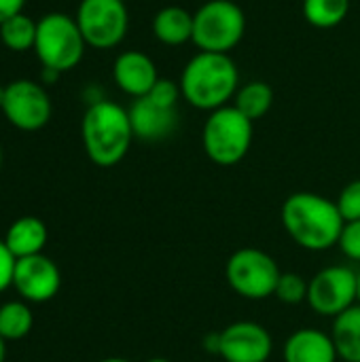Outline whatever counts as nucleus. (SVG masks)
Returning a JSON list of instances; mask_svg holds the SVG:
<instances>
[{"label":"nucleus","mask_w":360,"mask_h":362,"mask_svg":"<svg viewBox=\"0 0 360 362\" xmlns=\"http://www.w3.org/2000/svg\"><path fill=\"white\" fill-rule=\"evenodd\" d=\"M280 223L286 235L303 250L325 252L339 244L346 221L337 204L312 191L289 195L280 208Z\"/></svg>","instance_id":"f257e3e1"},{"label":"nucleus","mask_w":360,"mask_h":362,"mask_svg":"<svg viewBox=\"0 0 360 362\" xmlns=\"http://www.w3.org/2000/svg\"><path fill=\"white\" fill-rule=\"evenodd\" d=\"M180 91L193 108L212 112L227 106L240 89V72L229 53H195L180 72Z\"/></svg>","instance_id":"f03ea898"},{"label":"nucleus","mask_w":360,"mask_h":362,"mask_svg":"<svg viewBox=\"0 0 360 362\" xmlns=\"http://www.w3.org/2000/svg\"><path fill=\"white\" fill-rule=\"evenodd\" d=\"M81 136L91 163L115 168L125 159L134 140L127 108L104 98L89 104L81 121Z\"/></svg>","instance_id":"7ed1b4c3"},{"label":"nucleus","mask_w":360,"mask_h":362,"mask_svg":"<svg viewBox=\"0 0 360 362\" xmlns=\"http://www.w3.org/2000/svg\"><path fill=\"white\" fill-rule=\"evenodd\" d=\"M255 123L233 104L216 108L208 115L202 129V144L208 159L216 165H238L250 151Z\"/></svg>","instance_id":"20e7f679"},{"label":"nucleus","mask_w":360,"mask_h":362,"mask_svg":"<svg viewBox=\"0 0 360 362\" xmlns=\"http://www.w3.org/2000/svg\"><path fill=\"white\" fill-rule=\"evenodd\" d=\"M85 38L74 17L66 13H47L36 21L34 53L42 68L68 72L76 68L85 55Z\"/></svg>","instance_id":"39448f33"},{"label":"nucleus","mask_w":360,"mask_h":362,"mask_svg":"<svg viewBox=\"0 0 360 362\" xmlns=\"http://www.w3.org/2000/svg\"><path fill=\"white\" fill-rule=\"evenodd\" d=\"M246 34V15L233 0H208L193 13V45L208 53H231Z\"/></svg>","instance_id":"423d86ee"},{"label":"nucleus","mask_w":360,"mask_h":362,"mask_svg":"<svg viewBox=\"0 0 360 362\" xmlns=\"http://www.w3.org/2000/svg\"><path fill=\"white\" fill-rule=\"evenodd\" d=\"M282 269L278 267L276 259L252 246L236 250L225 265V278L231 291L248 301L274 297Z\"/></svg>","instance_id":"0eeeda50"},{"label":"nucleus","mask_w":360,"mask_h":362,"mask_svg":"<svg viewBox=\"0 0 360 362\" xmlns=\"http://www.w3.org/2000/svg\"><path fill=\"white\" fill-rule=\"evenodd\" d=\"M308 305L316 316L337 318L359 303V272L348 265H329L310 278Z\"/></svg>","instance_id":"6e6552de"},{"label":"nucleus","mask_w":360,"mask_h":362,"mask_svg":"<svg viewBox=\"0 0 360 362\" xmlns=\"http://www.w3.org/2000/svg\"><path fill=\"white\" fill-rule=\"evenodd\" d=\"M74 19L87 47L93 49H112L121 45L129 28V15L123 0H81Z\"/></svg>","instance_id":"1a4fd4ad"},{"label":"nucleus","mask_w":360,"mask_h":362,"mask_svg":"<svg viewBox=\"0 0 360 362\" xmlns=\"http://www.w3.org/2000/svg\"><path fill=\"white\" fill-rule=\"evenodd\" d=\"M0 110L13 127L21 132H38L49 123L53 106L45 85L17 78L6 85Z\"/></svg>","instance_id":"9d476101"},{"label":"nucleus","mask_w":360,"mask_h":362,"mask_svg":"<svg viewBox=\"0 0 360 362\" xmlns=\"http://www.w3.org/2000/svg\"><path fill=\"white\" fill-rule=\"evenodd\" d=\"M274 352L269 331L252 320H238L216 337V354L225 362H267Z\"/></svg>","instance_id":"9b49d317"},{"label":"nucleus","mask_w":360,"mask_h":362,"mask_svg":"<svg viewBox=\"0 0 360 362\" xmlns=\"http://www.w3.org/2000/svg\"><path fill=\"white\" fill-rule=\"evenodd\" d=\"M13 288L28 303L51 301L62 288L59 267L45 255H34L15 261Z\"/></svg>","instance_id":"f8f14e48"},{"label":"nucleus","mask_w":360,"mask_h":362,"mask_svg":"<svg viewBox=\"0 0 360 362\" xmlns=\"http://www.w3.org/2000/svg\"><path fill=\"white\" fill-rule=\"evenodd\" d=\"M127 112H129L134 138H138L142 142L168 140L178 129V123H180L178 108L163 106L149 95L134 100V104L127 108Z\"/></svg>","instance_id":"ddd939ff"},{"label":"nucleus","mask_w":360,"mask_h":362,"mask_svg":"<svg viewBox=\"0 0 360 362\" xmlns=\"http://www.w3.org/2000/svg\"><path fill=\"white\" fill-rule=\"evenodd\" d=\"M112 81L123 93L138 100L151 93V89L159 81V72L155 62L146 53L129 49L117 55L112 64Z\"/></svg>","instance_id":"4468645a"},{"label":"nucleus","mask_w":360,"mask_h":362,"mask_svg":"<svg viewBox=\"0 0 360 362\" xmlns=\"http://www.w3.org/2000/svg\"><path fill=\"white\" fill-rule=\"evenodd\" d=\"M284 362H337V350L331 333L320 329H297L282 346Z\"/></svg>","instance_id":"2eb2a0df"},{"label":"nucleus","mask_w":360,"mask_h":362,"mask_svg":"<svg viewBox=\"0 0 360 362\" xmlns=\"http://www.w3.org/2000/svg\"><path fill=\"white\" fill-rule=\"evenodd\" d=\"M153 36L166 47H180L193 40V13L178 4L159 8L153 17Z\"/></svg>","instance_id":"dca6fc26"},{"label":"nucleus","mask_w":360,"mask_h":362,"mask_svg":"<svg viewBox=\"0 0 360 362\" xmlns=\"http://www.w3.org/2000/svg\"><path fill=\"white\" fill-rule=\"evenodd\" d=\"M47 238H49V231L40 218L21 216L8 227L4 235V244L15 259H25V257L42 255Z\"/></svg>","instance_id":"f3484780"},{"label":"nucleus","mask_w":360,"mask_h":362,"mask_svg":"<svg viewBox=\"0 0 360 362\" xmlns=\"http://www.w3.org/2000/svg\"><path fill=\"white\" fill-rule=\"evenodd\" d=\"M331 337L342 362H360V303L333 318Z\"/></svg>","instance_id":"a211bd4d"},{"label":"nucleus","mask_w":360,"mask_h":362,"mask_svg":"<svg viewBox=\"0 0 360 362\" xmlns=\"http://www.w3.org/2000/svg\"><path fill=\"white\" fill-rule=\"evenodd\" d=\"M233 106L255 123L272 110L274 89L265 81H250L238 89V93L233 98Z\"/></svg>","instance_id":"6ab92c4d"},{"label":"nucleus","mask_w":360,"mask_h":362,"mask_svg":"<svg viewBox=\"0 0 360 362\" xmlns=\"http://www.w3.org/2000/svg\"><path fill=\"white\" fill-rule=\"evenodd\" d=\"M303 17L310 25L329 30L339 25L350 13V0H303Z\"/></svg>","instance_id":"aec40b11"},{"label":"nucleus","mask_w":360,"mask_h":362,"mask_svg":"<svg viewBox=\"0 0 360 362\" xmlns=\"http://www.w3.org/2000/svg\"><path fill=\"white\" fill-rule=\"evenodd\" d=\"M34 325L32 310L25 301H6L0 305V337L4 341L23 339Z\"/></svg>","instance_id":"412c9836"},{"label":"nucleus","mask_w":360,"mask_h":362,"mask_svg":"<svg viewBox=\"0 0 360 362\" xmlns=\"http://www.w3.org/2000/svg\"><path fill=\"white\" fill-rule=\"evenodd\" d=\"M0 40L6 49L23 53L28 49H34L36 40V21L28 17L25 13H19L6 21L0 23Z\"/></svg>","instance_id":"4be33fe9"},{"label":"nucleus","mask_w":360,"mask_h":362,"mask_svg":"<svg viewBox=\"0 0 360 362\" xmlns=\"http://www.w3.org/2000/svg\"><path fill=\"white\" fill-rule=\"evenodd\" d=\"M308 286H310V280H306L301 274L282 272L274 297L286 305H299L308 299Z\"/></svg>","instance_id":"5701e85b"},{"label":"nucleus","mask_w":360,"mask_h":362,"mask_svg":"<svg viewBox=\"0 0 360 362\" xmlns=\"http://www.w3.org/2000/svg\"><path fill=\"white\" fill-rule=\"evenodd\" d=\"M335 204H337V210H339V214H342V218L346 223L360 221V178L348 182L339 191Z\"/></svg>","instance_id":"b1692460"},{"label":"nucleus","mask_w":360,"mask_h":362,"mask_svg":"<svg viewBox=\"0 0 360 362\" xmlns=\"http://www.w3.org/2000/svg\"><path fill=\"white\" fill-rule=\"evenodd\" d=\"M337 246L346 259L360 263V221H352V223L344 225V231H342Z\"/></svg>","instance_id":"393cba45"},{"label":"nucleus","mask_w":360,"mask_h":362,"mask_svg":"<svg viewBox=\"0 0 360 362\" xmlns=\"http://www.w3.org/2000/svg\"><path fill=\"white\" fill-rule=\"evenodd\" d=\"M149 98H153L155 102H159V104H163V106L178 108V100L182 98L180 83H174V81H170V78L159 76V81H157L155 87L151 89Z\"/></svg>","instance_id":"a878e982"},{"label":"nucleus","mask_w":360,"mask_h":362,"mask_svg":"<svg viewBox=\"0 0 360 362\" xmlns=\"http://www.w3.org/2000/svg\"><path fill=\"white\" fill-rule=\"evenodd\" d=\"M15 257L6 248L4 240H0V293L13 286V272H15Z\"/></svg>","instance_id":"bb28decb"},{"label":"nucleus","mask_w":360,"mask_h":362,"mask_svg":"<svg viewBox=\"0 0 360 362\" xmlns=\"http://www.w3.org/2000/svg\"><path fill=\"white\" fill-rule=\"evenodd\" d=\"M25 0H0V23L23 13Z\"/></svg>","instance_id":"cd10ccee"},{"label":"nucleus","mask_w":360,"mask_h":362,"mask_svg":"<svg viewBox=\"0 0 360 362\" xmlns=\"http://www.w3.org/2000/svg\"><path fill=\"white\" fill-rule=\"evenodd\" d=\"M59 74H62V72H57V70H53V68H42V70H40V83L53 85V83L59 78Z\"/></svg>","instance_id":"c85d7f7f"},{"label":"nucleus","mask_w":360,"mask_h":362,"mask_svg":"<svg viewBox=\"0 0 360 362\" xmlns=\"http://www.w3.org/2000/svg\"><path fill=\"white\" fill-rule=\"evenodd\" d=\"M4 356H6V346H4V339L0 337V362H4Z\"/></svg>","instance_id":"c756f323"},{"label":"nucleus","mask_w":360,"mask_h":362,"mask_svg":"<svg viewBox=\"0 0 360 362\" xmlns=\"http://www.w3.org/2000/svg\"><path fill=\"white\" fill-rule=\"evenodd\" d=\"M4 89H6V85H0V108H2V102H4Z\"/></svg>","instance_id":"7c9ffc66"},{"label":"nucleus","mask_w":360,"mask_h":362,"mask_svg":"<svg viewBox=\"0 0 360 362\" xmlns=\"http://www.w3.org/2000/svg\"><path fill=\"white\" fill-rule=\"evenodd\" d=\"M100 362H132V361H127V358H104V361H100Z\"/></svg>","instance_id":"2f4dec72"},{"label":"nucleus","mask_w":360,"mask_h":362,"mask_svg":"<svg viewBox=\"0 0 360 362\" xmlns=\"http://www.w3.org/2000/svg\"><path fill=\"white\" fill-rule=\"evenodd\" d=\"M146 362H172V361H168V358H161V356H157V358H149Z\"/></svg>","instance_id":"473e14b6"},{"label":"nucleus","mask_w":360,"mask_h":362,"mask_svg":"<svg viewBox=\"0 0 360 362\" xmlns=\"http://www.w3.org/2000/svg\"><path fill=\"white\" fill-rule=\"evenodd\" d=\"M0 170H2V148H0Z\"/></svg>","instance_id":"72a5a7b5"},{"label":"nucleus","mask_w":360,"mask_h":362,"mask_svg":"<svg viewBox=\"0 0 360 362\" xmlns=\"http://www.w3.org/2000/svg\"><path fill=\"white\" fill-rule=\"evenodd\" d=\"M359 303H360V272H359Z\"/></svg>","instance_id":"f704fd0d"},{"label":"nucleus","mask_w":360,"mask_h":362,"mask_svg":"<svg viewBox=\"0 0 360 362\" xmlns=\"http://www.w3.org/2000/svg\"><path fill=\"white\" fill-rule=\"evenodd\" d=\"M123 2H129V0H123Z\"/></svg>","instance_id":"c9c22d12"}]
</instances>
